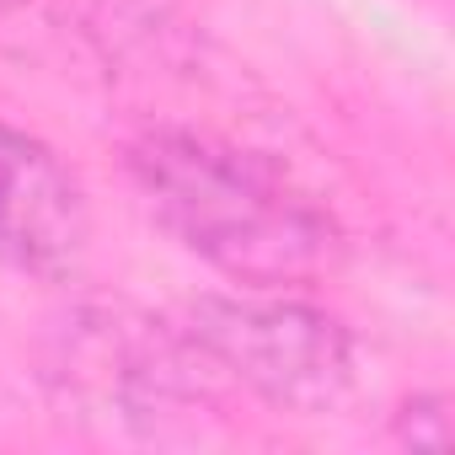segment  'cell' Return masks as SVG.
<instances>
[{"label": "cell", "mask_w": 455, "mask_h": 455, "mask_svg": "<svg viewBox=\"0 0 455 455\" xmlns=\"http://www.w3.org/2000/svg\"><path fill=\"white\" fill-rule=\"evenodd\" d=\"M129 172L161 231L247 290L311 284L343 252L332 214L236 145L161 129L129 145Z\"/></svg>", "instance_id": "cell-1"}, {"label": "cell", "mask_w": 455, "mask_h": 455, "mask_svg": "<svg viewBox=\"0 0 455 455\" xmlns=\"http://www.w3.org/2000/svg\"><path fill=\"white\" fill-rule=\"evenodd\" d=\"M182 338L231 370L279 412H332L354 391V338L338 316L284 295H204L182 316Z\"/></svg>", "instance_id": "cell-2"}, {"label": "cell", "mask_w": 455, "mask_h": 455, "mask_svg": "<svg viewBox=\"0 0 455 455\" xmlns=\"http://www.w3.org/2000/svg\"><path fill=\"white\" fill-rule=\"evenodd\" d=\"M92 242L76 172L28 129L0 118V258L38 279H70Z\"/></svg>", "instance_id": "cell-3"}, {"label": "cell", "mask_w": 455, "mask_h": 455, "mask_svg": "<svg viewBox=\"0 0 455 455\" xmlns=\"http://www.w3.org/2000/svg\"><path fill=\"white\" fill-rule=\"evenodd\" d=\"M396 439H402V444H423V450H444V444H450L444 396H418V402H407L402 418H396Z\"/></svg>", "instance_id": "cell-4"}]
</instances>
